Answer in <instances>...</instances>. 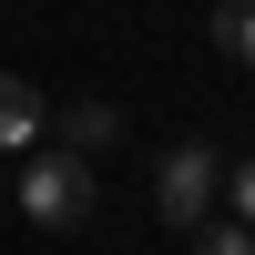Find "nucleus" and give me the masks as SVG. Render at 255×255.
Wrapping results in <instances>:
<instances>
[{
    "mask_svg": "<svg viewBox=\"0 0 255 255\" xmlns=\"http://www.w3.org/2000/svg\"><path fill=\"white\" fill-rule=\"evenodd\" d=\"M215 204H225V153H215V143H194V133L163 143V163H153V215L194 235V225H215Z\"/></svg>",
    "mask_w": 255,
    "mask_h": 255,
    "instance_id": "1",
    "label": "nucleus"
},
{
    "mask_svg": "<svg viewBox=\"0 0 255 255\" xmlns=\"http://www.w3.org/2000/svg\"><path fill=\"white\" fill-rule=\"evenodd\" d=\"M20 215L51 225V235H72V225H92V163L61 143V153H31V174H20Z\"/></svg>",
    "mask_w": 255,
    "mask_h": 255,
    "instance_id": "2",
    "label": "nucleus"
},
{
    "mask_svg": "<svg viewBox=\"0 0 255 255\" xmlns=\"http://www.w3.org/2000/svg\"><path fill=\"white\" fill-rule=\"evenodd\" d=\"M51 133V113H41V92L20 72H0V153H31V143Z\"/></svg>",
    "mask_w": 255,
    "mask_h": 255,
    "instance_id": "3",
    "label": "nucleus"
},
{
    "mask_svg": "<svg viewBox=\"0 0 255 255\" xmlns=\"http://www.w3.org/2000/svg\"><path fill=\"white\" fill-rule=\"evenodd\" d=\"M61 143H72L82 163L113 153V143H123V113H113V102H72V113H61Z\"/></svg>",
    "mask_w": 255,
    "mask_h": 255,
    "instance_id": "4",
    "label": "nucleus"
},
{
    "mask_svg": "<svg viewBox=\"0 0 255 255\" xmlns=\"http://www.w3.org/2000/svg\"><path fill=\"white\" fill-rule=\"evenodd\" d=\"M215 51L225 61H255V0H215Z\"/></svg>",
    "mask_w": 255,
    "mask_h": 255,
    "instance_id": "5",
    "label": "nucleus"
},
{
    "mask_svg": "<svg viewBox=\"0 0 255 255\" xmlns=\"http://www.w3.org/2000/svg\"><path fill=\"white\" fill-rule=\"evenodd\" d=\"M194 255H255V225H194Z\"/></svg>",
    "mask_w": 255,
    "mask_h": 255,
    "instance_id": "6",
    "label": "nucleus"
},
{
    "mask_svg": "<svg viewBox=\"0 0 255 255\" xmlns=\"http://www.w3.org/2000/svg\"><path fill=\"white\" fill-rule=\"evenodd\" d=\"M225 194H235V225H255V153L235 163V184H225Z\"/></svg>",
    "mask_w": 255,
    "mask_h": 255,
    "instance_id": "7",
    "label": "nucleus"
}]
</instances>
